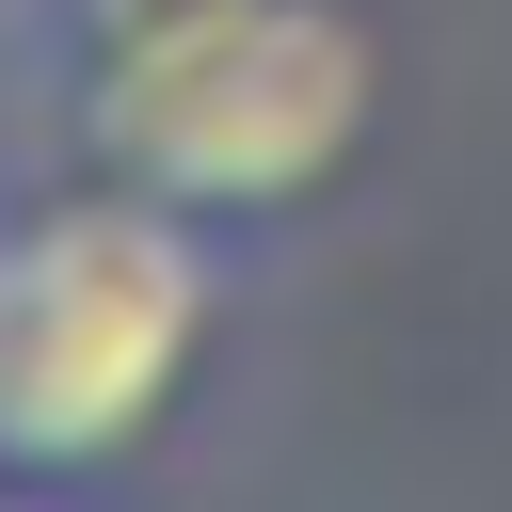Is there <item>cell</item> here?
I'll return each mask as SVG.
<instances>
[{
  "label": "cell",
  "instance_id": "cell-1",
  "mask_svg": "<svg viewBox=\"0 0 512 512\" xmlns=\"http://www.w3.org/2000/svg\"><path fill=\"white\" fill-rule=\"evenodd\" d=\"M224 288L240 240L128 192L80 144H16L0 160V496H96L128 480L208 352H224Z\"/></svg>",
  "mask_w": 512,
  "mask_h": 512
},
{
  "label": "cell",
  "instance_id": "cell-3",
  "mask_svg": "<svg viewBox=\"0 0 512 512\" xmlns=\"http://www.w3.org/2000/svg\"><path fill=\"white\" fill-rule=\"evenodd\" d=\"M192 16H224V0H0V96H16V128L48 144V128H80L144 48H176Z\"/></svg>",
  "mask_w": 512,
  "mask_h": 512
},
{
  "label": "cell",
  "instance_id": "cell-2",
  "mask_svg": "<svg viewBox=\"0 0 512 512\" xmlns=\"http://www.w3.org/2000/svg\"><path fill=\"white\" fill-rule=\"evenodd\" d=\"M368 128H384V32H368V0H224L176 48H144L48 144L112 160L128 192H160V208H192V224H224L256 256L272 224H304L368 160Z\"/></svg>",
  "mask_w": 512,
  "mask_h": 512
}]
</instances>
